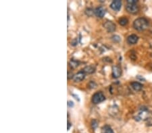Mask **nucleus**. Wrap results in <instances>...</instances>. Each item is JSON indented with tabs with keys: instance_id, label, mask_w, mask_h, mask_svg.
<instances>
[{
	"instance_id": "1",
	"label": "nucleus",
	"mask_w": 152,
	"mask_h": 133,
	"mask_svg": "<svg viewBox=\"0 0 152 133\" xmlns=\"http://www.w3.org/2000/svg\"><path fill=\"white\" fill-rule=\"evenodd\" d=\"M149 22L144 18H139L134 21L133 27L138 31H143L148 28Z\"/></svg>"
},
{
	"instance_id": "2",
	"label": "nucleus",
	"mask_w": 152,
	"mask_h": 133,
	"mask_svg": "<svg viewBox=\"0 0 152 133\" xmlns=\"http://www.w3.org/2000/svg\"><path fill=\"white\" fill-rule=\"evenodd\" d=\"M151 114L147 109H141L139 112L137 114L136 120H147L151 116Z\"/></svg>"
},
{
	"instance_id": "3",
	"label": "nucleus",
	"mask_w": 152,
	"mask_h": 133,
	"mask_svg": "<svg viewBox=\"0 0 152 133\" xmlns=\"http://www.w3.org/2000/svg\"><path fill=\"white\" fill-rule=\"evenodd\" d=\"M105 96L103 94V93L101 92V91H98L96 92L92 97V101L93 103L97 104H99V103L102 102L103 101L105 100Z\"/></svg>"
},
{
	"instance_id": "4",
	"label": "nucleus",
	"mask_w": 152,
	"mask_h": 133,
	"mask_svg": "<svg viewBox=\"0 0 152 133\" xmlns=\"http://www.w3.org/2000/svg\"><path fill=\"white\" fill-rule=\"evenodd\" d=\"M126 10L128 13L130 14H137L138 12V7L137 4H127L126 6Z\"/></svg>"
},
{
	"instance_id": "5",
	"label": "nucleus",
	"mask_w": 152,
	"mask_h": 133,
	"mask_svg": "<svg viewBox=\"0 0 152 133\" xmlns=\"http://www.w3.org/2000/svg\"><path fill=\"white\" fill-rule=\"evenodd\" d=\"M122 74L121 68L118 65H114L112 67V76L114 78H118Z\"/></svg>"
},
{
	"instance_id": "6",
	"label": "nucleus",
	"mask_w": 152,
	"mask_h": 133,
	"mask_svg": "<svg viewBox=\"0 0 152 133\" xmlns=\"http://www.w3.org/2000/svg\"><path fill=\"white\" fill-rule=\"evenodd\" d=\"M94 13L97 17L101 18H103L105 15V9L103 7L100 6V7H97V8L95 10Z\"/></svg>"
},
{
	"instance_id": "7",
	"label": "nucleus",
	"mask_w": 152,
	"mask_h": 133,
	"mask_svg": "<svg viewBox=\"0 0 152 133\" xmlns=\"http://www.w3.org/2000/svg\"><path fill=\"white\" fill-rule=\"evenodd\" d=\"M84 77H85V73L83 71H81L73 76V79L76 82H79V81H83Z\"/></svg>"
},
{
	"instance_id": "8",
	"label": "nucleus",
	"mask_w": 152,
	"mask_h": 133,
	"mask_svg": "<svg viewBox=\"0 0 152 133\" xmlns=\"http://www.w3.org/2000/svg\"><path fill=\"white\" fill-rule=\"evenodd\" d=\"M122 6V2L120 0H116V1H113L112 3L110 5L111 7L113 10L114 11H119L121 8Z\"/></svg>"
},
{
	"instance_id": "9",
	"label": "nucleus",
	"mask_w": 152,
	"mask_h": 133,
	"mask_svg": "<svg viewBox=\"0 0 152 133\" xmlns=\"http://www.w3.org/2000/svg\"><path fill=\"white\" fill-rule=\"evenodd\" d=\"M103 26L108 32H114L116 29V25L114 24L113 22H110V21H107Z\"/></svg>"
},
{
	"instance_id": "10",
	"label": "nucleus",
	"mask_w": 152,
	"mask_h": 133,
	"mask_svg": "<svg viewBox=\"0 0 152 133\" xmlns=\"http://www.w3.org/2000/svg\"><path fill=\"white\" fill-rule=\"evenodd\" d=\"M138 36L135 34H131V35L128 36L127 38V42L130 44H136L138 41Z\"/></svg>"
},
{
	"instance_id": "11",
	"label": "nucleus",
	"mask_w": 152,
	"mask_h": 133,
	"mask_svg": "<svg viewBox=\"0 0 152 133\" xmlns=\"http://www.w3.org/2000/svg\"><path fill=\"white\" fill-rule=\"evenodd\" d=\"M95 71V67L93 65L87 66L83 70L84 73H88V74H91V73H94Z\"/></svg>"
},
{
	"instance_id": "12",
	"label": "nucleus",
	"mask_w": 152,
	"mask_h": 133,
	"mask_svg": "<svg viewBox=\"0 0 152 133\" xmlns=\"http://www.w3.org/2000/svg\"><path fill=\"white\" fill-rule=\"evenodd\" d=\"M132 88H133V89H135V91H140L141 89L143 88V85L141 84L140 83L138 82H133L131 83Z\"/></svg>"
},
{
	"instance_id": "13",
	"label": "nucleus",
	"mask_w": 152,
	"mask_h": 133,
	"mask_svg": "<svg viewBox=\"0 0 152 133\" xmlns=\"http://www.w3.org/2000/svg\"><path fill=\"white\" fill-rule=\"evenodd\" d=\"M101 133H114L113 130L108 125L103 126L101 128Z\"/></svg>"
},
{
	"instance_id": "14",
	"label": "nucleus",
	"mask_w": 152,
	"mask_h": 133,
	"mask_svg": "<svg viewBox=\"0 0 152 133\" xmlns=\"http://www.w3.org/2000/svg\"><path fill=\"white\" fill-rule=\"evenodd\" d=\"M79 65V62L76 60H71L70 62V66L72 68H76Z\"/></svg>"
},
{
	"instance_id": "15",
	"label": "nucleus",
	"mask_w": 152,
	"mask_h": 133,
	"mask_svg": "<svg viewBox=\"0 0 152 133\" xmlns=\"http://www.w3.org/2000/svg\"><path fill=\"white\" fill-rule=\"evenodd\" d=\"M128 20L127 18H124V17L121 18L119 20V24H120L121 26L127 25V24H128Z\"/></svg>"
},
{
	"instance_id": "16",
	"label": "nucleus",
	"mask_w": 152,
	"mask_h": 133,
	"mask_svg": "<svg viewBox=\"0 0 152 133\" xmlns=\"http://www.w3.org/2000/svg\"><path fill=\"white\" fill-rule=\"evenodd\" d=\"M137 0H128L127 1V4H137Z\"/></svg>"
},
{
	"instance_id": "17",
	"label": "nucleus",
	"mask_w": 152,
	"mask_h": 133,
	"mask_svg": "<svg viewBox=\"0 0 152 133\" xmlns=\"http://www.w3.org/2000/svg\"><path fill=\"white\" fill-rule=\"evenodd\" d=\"M68 105L69 107H72V106H74V103L72 101H69L68 103Z\"/></svg>"
},
{
	"instance_id": "18",
	"label": "nucleus",
	"mask_w": 152,
	"mask_h": 133,
	"mask_svg": "<svg viewBox=\"0 0 152 133\" xmlns=\"http://www.w3.org/2000/svg\"><path fill=\"white\" fill-rule=\"evenodd\" d=\"M93 122H95V120H93V121H92V124H93ZM93 125V128H95V127H97V124H92Z\"/></svg>"
},
{
	"instance_id": "19",
	"label": "nucleus",
	"mask_w": 152,
	"mask_h": 133,
	"mask_svg": "<svg viewBox=\"0 0 152 133\" xmlns=\"http://www.w3.org/2000/svg\"><path fill=\"white\" fill-rule=\"evenodd\" d=\"M71 124L69 122H68V130H69L70 128V126H71Z\"/></svg>"
}]
</instances>
